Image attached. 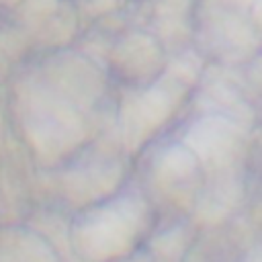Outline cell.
<instances>
[{"label": "cell", "instance_id": "cell-5", "mask_svg": "<svg viewBox=\"0 0 262 262\" xmlns=\"http://www.w3.org/2000/svg\"><path fill=\"white\" fill-rule=\"evenodd\" d=\"M125 164L113 151L104 154L102 149L94 147L90 158L80 162H72L59 178V190L63 201L74 207L76 211L98 203L123 186Z\"/></svg>", "mask_w": 262, "mask_h": 262}, {"label": "cell", "instance_id": "cell-6", "mask_svg": "<svg viewBox=\"0 0 262 262\" xmlns=\"http://www.w3.org/2000/svg\"><path fill=\"white\" fill-rule=\"evenodd\" d=\"M0 262H61L53 242L31 227H0Z\"/></svg>", "mask_w": 262, "mask_h": 262}, {"label": "cell", "instance_id": "cell-1", "mask_svg": "<svg viewBox=\"0 0 262 262\" xmlns=\"http://www.w3.org/2000/svg\"><path fill=\"white\" fill-rule=\"evenodd\" d=\"M154 225L156 205L143 186L127 184L78 209L68 227V244L78 262H117L137 252Z\"/></svg>", "mask_w": 262, "mask_h": 262}, {"label": "cell", "instance_id": "cell-7", "mask_svg": "<svg viewBox=\"0 0 262 262\" xmlns=\"http://www.w3.org/2000/svg\"><path fill=\"white\" fill-rule=\"evenodd\" d=\"M186 227L182 225H174V227H166V231L158 233L151 239L149 246V256L156 262H182L186 246H188V233L184 231Z\"/></svg>", "mask_w": 262, "mask_h": 262}, {"label": "cell", "instance_id": "cell-4", "mask_svg": "<svg viewBox=\"0 0 262 262\" xmlns=\"http://www.w3.org/2000/svg\"><path fill=\"white\" fill-rule=\"evenodd\" d=\"M199 158L205 178H219L237 174L246 156V133L237 123L223 117H203L190 125L184 141Z\"/></svg>", "mask_w": 262, "mask_h": 262}, {"label": "cell", "instance_id": "cell-2", "mask_svg": "<svg viewBox=\"0 0 262 262\" xmlns=\"http://www.w3.org/2000/svg\"><path fill=\"white\" fill-rule=\"evenodd\" d=\"M194 76H188L184 63L174 66L158 82L147 88L135 90L123 98L121 104V139L127 151L135 154L141 145L168 121L184 96V84Z\"/></svg>", "mask_w": 262, "mask_h": 262}, {"label": "cell", "instance_id": "cell-3", "mask_svg": "<svg viewBox=\"0 0 262 262\" xmlns=\"http://www.w3.org/2000/svg\"><path fill=\"white\" fill-rule=\"evenodd\" d=\"M205 184V170L186 143L160 149L145 172L143 190L156 205L176 211H194Z\"/></svg>", "mask_w": 262, "mask_h": 262}, {"label": "cell", "instance_id": "cell-8", "mask_svg": "<svg viewBox=\"0 0 262 262\" xmlns=\"http://www.w3.org/2000/svg\"><path fill=\"white\" fill-rule=\"evenodd\" d=\"M117 262H156V260L149 256V252L137 250V252H133L131 256H127V258H123V260H117Z\"/></svg>", "mask_w": 262, "mask_h": 262}]
</instances>
